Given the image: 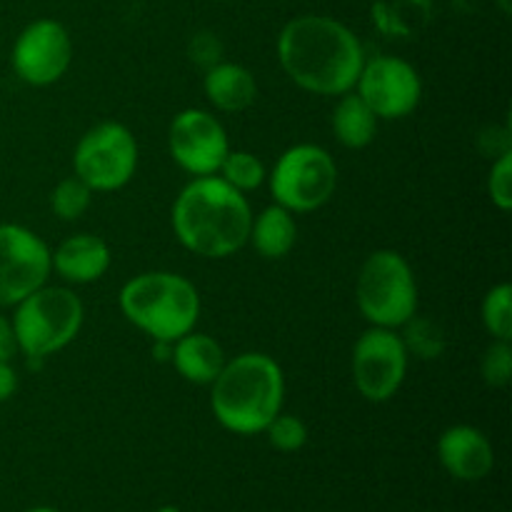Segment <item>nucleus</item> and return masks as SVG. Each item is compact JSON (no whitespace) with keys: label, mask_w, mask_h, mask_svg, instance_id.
Wrapping results in <instances>:
<instances>
[{"label":"nucleus","mask_w":512,"mask_h":512,"mask_svg":"<svg viewBox=\"0 0 512 512\" xmlns=\"http://www.w3.org/2000/svg\"><path fill=\"white\" fill-rule=\"evenodd\" d=\"M353 90L378 120H400L420 105L423 80L408 60L398 55H375L365 58Z\"/></svg>","instance_id":"nucleus-11"},{"label":"nucleus","mask_w":512,"mask_h":512,"mask_svg":"<svg viewBox=\"0 0 512 512\" xmlns=\"http://www.w3.org/2000/svg\"><path fill=\"white\" fill-rule=\"evenodd\" d=\"M408 345L390 328L370 325L353 345V383L370 403H385L403 385L408 373Z\"/></svg>","instance_id":"nucleus-9"},{"label":"nucleus","mask_w":512,"mask_h":512,"mask_svg":"<svg viewBox=\"0 0 512 512\" xmlns=\"http://www.w3.org/2000/svg\"><path fill=\"white\" fill-rule=\"evenodd\" d=\"M18 353V343H15L13 323L8 315L0 313V360H13Z\"/></svg>","instance_id":"nucleus-26"},{"label":"nucleus","mask_w":512,"mask_h":512,"mask_svg":"<svg viewBox=\"0 0 512 512\" xmlns=\"http://www.w3.org/2000/svg\"><path fill=\"white\" fill-rule=\"evenodd\" d=\"M90 203H93V190L78 175H70V178L60 180L53 188V193H50V208L65 223L83 218L88 213Z\"/></svg>","instance_id":"nucleus-22"},{"label":"nucleus","mask_w":512,"mask_h":512,"mask_svg":"<svg viewBox=\"0 0 512 512\" xmlns=\"http://www.w3.org/2000/svg\"><path fill=\"white\" fill-rule=\"evenodd\" d=\"M213 3H225V0H213Z\"/></svg>","instance_id":"nucleus-31"},{"label":"nucleus","mask_w":512,"mask_h":512,"mask_svg":"<svg viewBox=\"0 0 512 512\" xmlns=\"http://www.w3.org/2000/svg\"><path fill=\"white\" fill-rule=\"evenodd\" d=\"M25 512H60V510H55V508H45V505H40V508H30V510H25Z\"/></svg>","instance_id":"nucleus-28"},{"label":"nucleus","mask_w":512,"mask_h":512,"mask_svg":"<svg viewBox=\"0 0 512 512\" xmlns=\"http://www.w3.org/2000/svg\"><path fill=\"white\" fill-rule=\"evenodd\" d=\"M120 310L125 320L153 338L168 343L195 330L200 318L198 288L185 275L168 270H150L130 278L120 288Z\"/></svg>","instance_id":"nucleus-4"},{"label":"nucleus","mask_w":512,"mask_h":512,"mask_svg":"<svg viewBox=\"0 0 512 512\" xmlns=\"http://www.w3.org/2000/svg\"><path fill=\"white\" fill-rule=\"evenodd\" d=\"M265 435H268L270 445L280 453H298L308 443V425L298 415H288L280 410L265 428Z\"/></svg>","instance_id":"nucleus-23"},{"label":"nucleus","mask_w":512,"mask_h":512,"mask_svg":"<svg viewBox=\"0 0 512 512\" xmlns=\"http://www.w3.org/2000/svg\"><path fill=\"white\" fill-rule=\"evenodd\" d=\"M220 178L228 185H233L240 193H250V190L260 188L268 178V170H265L263 160L258 155L248 153V150H228L223 165L218 170Z\"/></svg>","instance_id":"nucleus-20"},{"label":"nucleus","mask_w":512,"mask_h":512,"mask_svg":"<svg viewBox=\"0 0 512 512\" xmlns=\"http://www.w3.org/2000/svg\"><path fill=\"white\" fill-rule=\"evenodd\" d=\"M215 420L235 435H260L283 410V368L265 353H240L210 383Z\"/></svg>","instance_id":"nucleus-3"},{"label":"nucleus","mask_w":512,"mask_h":512,"mask_svg":"<svg viewBox=\"0 0 512 512\" xmlns=\"http://www.w3.org/2000/svg\"><path fill=\"white\" fill-rule=\"evenodd\" d=\"M170 223L185 250L200 258L223 260L248 245L253 210L245 193L220 175H203L180 190Z\"/></svg>","instance_id":"nucleus-2"},{"label":"nucleus","mask_w":512,"mask_h":512,"mask_svg":"<svg viewBox=\"0 0 512 512\" xmlns=\"http://www.w3.org/2000/svg\"><path fill=\"white\" fill-rule=\"evenodd\" d=\"M138 158V140L130 128L115 120H103L78 140L73 170L93 193H110L133 180Z\"/></svg>","instance_id":"nucleus-8"},{"label":"nucleus","mask_w":512,"mask_h":512,"mask_svg":"<svg viewBox=\"0 0 512 512\" xmlns=\"http://www.w3.org/2000/svg\"><path fill=\"white\" fill-rule=\"evenodd\" d=\"M50 248L25 225L0 223V310L13 308L53 273Z\"/></svg>","instance_id":"nucleus-10"},{"label":"nucleus","mask_w":512,"mask_h":512,"mask_svg":"<svg viewBox=\"0 0 512 512\" xmlns=\"http://www.w3.org/2000/svg\"><path fill=\"white\" fill-rule=\"evenodd\" d=\"M480 373H483L485 383L493 385V388H503V385L510 383L512 378L510 340H493V345H490L483 355Z\"/></svg>","instance_id":"nucleus-24"},{"label":"nucleus","mask_w":512,"mask_h":512,"mask_svg":"<svg viewBox=\"0 0 512 512\" xmlns=\"http://www.w3.org/2000/svg\"><path fill=\"white\" fill-rule=\"evenodd\" d=\"M503 10H505V13H508V10H510V3H508V0H503Z\"/></svg>","instance_id":"nucleus-30"},{"label":"nucleus","mask_w":512,"mask_h":512,"mask_svg":"<svg viewBox=\"0 0 512 512\" xmlns=\"http://www.w3.org/2000/svg\"><path fill=\"white\" fill-rule=\"evenodd\" d=\"M168 148L175 163L193 178L218 175L230 150L228 133L213 113L200 108L180 110L168 130Z\"/></svg>","instance_id":"nucleus-13"},{"label":"nucleus","mask_w":512,"mask_h":512,"mask_svg":"<svg viewBox=\"0 0 512 512\" xmlns=\"http://www.w3.org/2000/svg\"><path fill=\"white\" fill-rule=\"evenodd\" d=\"M438 458L453 478L465 483L488 478L495 465L493 443L473 425H453L445 430L438 440Z\"/></svg>","instance_id":"nucleus-14"},{"label":"nucleus","mask_w":512,"mask_h":512,"mask_svg":"<svg viewBox=\"0 0 512 512\" xmlns=\"http://www.w3.org/2000/svg\"><path fill=\"white\" fill-rule=\"evenodd\" d=\"M333 133L338 143L350 150H360L373 143L378 133V118L355 90L340 95L333 110Z\"/></svg>","instance_id":"nucleus-19"},{"label":"nucleus","mask_w":512,"mask_h":512,"mask_svg":"<svg viewBox=\"0 0 512 512\" xmlns=\"http://www.w3.org/2000/svg\"><path fill=\"white\" fill-rule=\"evenodd\" d=\"M18 390V373L10 360H0V403L10 400Z\"/></svg>","instance_id":"nucleus-27"},{"label":"nucleus","mask_w":512,"mask_h":512,"mask_svg":"<svg viewBox=\"0 0 512 512\" xmlns=\"http://www.w3.org/2000/svg\"><path fill=\"white\" fill-rule=\"evenodd\" d=\"M50 260H53V270L65 283L88 285L108 273L113 253L100 235L75 233L55 248Z\"/></svg>","instance_id":"nucleus-15"},{"label":"nucleus","mask_w":512,"mask_h":512,"mask_svg":"<svg viewBox=\"0 0 512 512\" xmlns=\"http://www.w3.org/2000/svg\"><path fill=\"white\" fill-rule=\"evenodd\" d=\"M295 213H290L283 205L273 203L260 210L250 223L248 243L263 255L265 260H280L293 250L298 240V225H295Z\"/></svg>","instance_id":"nucleus-18"},{"label":"nucleus","mask_w":512,"mask_h":512,"mask_svg":"<svg viewBox=\"0 0 512 512\" xmlns=\"http://www.w3.org/2000/svg\"><path fill=\"white\" fill-rule=\"evenodd\" d=\"M73 63V40L68 28L53 18L25 25L10 50V65L23 83L45 88L68 73Z\"/></svg>","instance_id":"nucleus-12"},{"label":"nucleus","mask_w":512,"mask_h":512,"mask_svg":"<svg viewBox=\"0 0 512 512\" xmlns=\"http://www.w3.org/2000/svg\"><path fill=\"white\" fill-rule=\"evenodd\" d=\"M488 195L493 205L503 213L512 208V150L498 155L488 175Z\"/></svg>","instance_id":"nucleus-25"},{"label":"nucleus","mask_w":512,"mask_h":512,"mask_svg":"<svg viewBox=\"0 0 512 512\" xmlns=\"http://www.w3.org/2000/svg\"><path fill=\"white\" fill-rule=\"evenodd\" d=\"M203 93L220 113H243L258 98V83L245 65L218 60L205 70Z\"/></svg>","instance_id":"nucleus-16"},{"label":"nucleus","mask_w":512,"mask_h":512,"mask_svg":"<svg viewBox=\"0 0 512 512\" xmlns=\"http://www.w3.org/2000/svg\"><path fill=\"white\" fill-rule=\"evenodd\" d=\"M355 300L375 328L398 330L415 318L418 283L408 260L395 250H375L360 265Z\"/></svg>","instance_id":"nucleus-6"},{"label":"nucleus","mask_w":512,"mask_h":512,"mask_svg":"<svg viewBox=\"0 0 512 512\" xmlns=\"http://www.w3.org/2000/svg\"><path fill=\"white\" fill-rule=\"evenodd\" d=\"M483 325L493 340H512V285L498 283L483 300Z\"/></svg>","instance_id":"nucleus-21"},{"label":"nucleus","mask_w":512,"mask_h":512,"mask_svg":"<svg viewBox=\"0 0 512 512\" xmlns=\"http://www.w3.org/2000/svg\"><path fill=\"white\" fill-rule=\"evenodd\" d=\"M170 360L183 380L193 385H210L228 363L218 340L205 333H185L170 345Z\"/></svg>","instance_id":"nucleus-17"},{"label":"nucleus","mask_w":512,"mask_h":512,"mask_svg":"<svg viewBox=\"0 0 512 512\" xmlns=\"http://www.w3.org/2000/svg\"><path fill=\"white\" fill-rule=\"evenodd\" d=\"M13 308L10 323L18 353L28 355L30 360H43L68 348L83 328V300L60 285H40Z\"/></svg>","instance_id":"nucleus-5"},{"label":"nucleus","mask_w":512,"mask_h":512,"mask_svg":"<svg viewBox=\"0 0 512 512\" xmlns=\"http://www.w3.org/2000/svg\"><path fill=\"white\" fill-rule=\"evenodd\" d=\"M265 180L275 203L290 213H313L333 198L338 188V165L320 145L298 143L275 160Z\"/></svg>","instance_id":"nucleus-7"},{"label":"nucleus","mask_w":512,"mask_h":512,"mask_svg":"<svg viewBox=\"0 0 512 512\" xmlns=\"http://www.w3.org/2000/svg\"><path fill=\"white\" fill-rule=\"evenodd\" d=\"M155 512H180V508H175V505H163V508H158Z\"/></svg>","instance_id":"nucleus-29"},{"label":"nucleus","mask_w":512,"mask_h":512,"mask_svg":"<svg viewBox=\"0 0 512 512\" xmlns=\"http://www.w3.org/2000/svg\"><path fill=\"white\" fill-rule=\"evenodd\" d=\"M278 60L298 88L313 95H345L365 63L358 35L330 15H298L278 35Z\"/></svg>","instance_id":"nucleus-1"}]
</instances>
